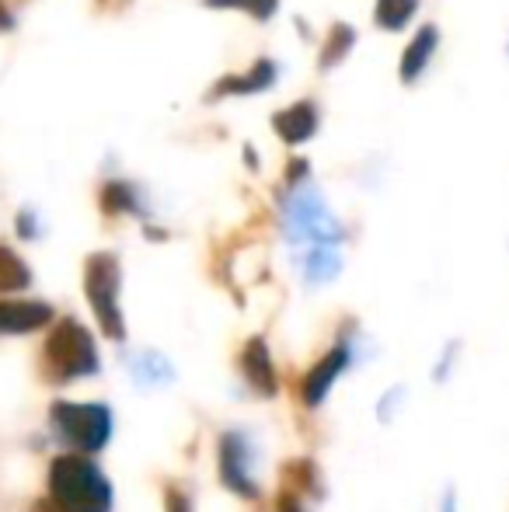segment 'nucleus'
<instances>
[{"instance_id": "6ab92c4d", "label": "nucleus", "mask_w": 509, "mask_h": 512, "mask_svg": "<svg viewBox=\"0 0 509 512\" xmlns=\"http://www.w3.org/2000/svg\"><path fill=\"white\" fill-rule=\"evenodd\" d=\"M279 512H307L304 502H300V495L293 492V488H286L283 495H279Z\"/></svg>"}, {"instance_id": "0eeeda50", "label": "nucleus", "mask_w": 509, "mask_h": 512, "mask_svg": "<svg viewBox=\"0 0 509 512\" xmlns=\"http://www.w3.org/2000/svg\"><path fill=\"white\" fill-rule=\"evenodd\" d=\"M241 373H245L248 387L262 398H276L279 394V380H276V366H272V352L265 345V338H252L241 352Z\"/></svg>"}, {"instance_id": "f3484780", "label": "nucleus", "mask_w": 509, "mask_h": 512, "mask_svg": "<svg viewBox=\"0 0 509 512\" xmlns=\"http://www.w3.org/2000/svg\"><path fill=\"white\" fill-rule=\"evenodd\" d=\"M136 366V363H133ZM136 377H154V380H164L168 377V366H164L161 356H154V352H143L140 356V366H136Z\"/></svg>"}, {"instance_id": "f8f14e48", "label": "nucleus", "mask_w": 509, "mask_h": 512, "mask_svg": "<svg viewBox=\"0 0 509 512\" xmlns=\"http://www.w3.org/2000/svg\"><path fill=\"white\" fill-rule=\"evenodd\" d=\"M28 286H32V269L21 262L18 251L0 244V297H4V293H21V290H28Z\"/></svg>"}, {"instance_id": "6e6552de", "label": "nucleus", "mask_w": 509, "mask_h": 512, "mask_svg": "<svg viewBox=\"0 0 509 512\" xmlns=\"http://www.w3.org/2000/svg\"><path fill=\"white\" fill-rule=\"evenodd\" d=\"M346 366H349V345H335V349H328L325 359H321V363L304 377V405L318 408L321 401L328 398V391H332V384L342 377Z\"/></svg>"}, {"instance_id": "a211bd4d", "label": "nucleus", "mask_w": 509, "mask_h": 512, "mask_svg": "<svg viewBox=\"0 0 509 512\" xmlns=\"http://www.w3.org/2000/svg\"><path fill=\"white\" fill-rule=\"evenodd\" d=\"M164 509L168 512H192V502L182 488H168V492H164Z\"/></svg>"}, {"instance_id": "7ed1b4c3", "label": "nucleus", "mask_w": 509, "mask_h": 512, "mask_svg": "<svg viewBox=\"0 0 509 512\" xmlns=\"http://www.w3.org/2000/svg\"><path fill=\"white\" fill-rule=\"evenodd\" d=\"M56 439L81 453H98L112 436V411L105 405H74V401H56L49 408Z\"/></svg>"}, {"instance_id": "aec40b11", "label": "nucleus", "mask_w": 509, "mask_h": 512, "mask_svg": "<svg viewBox=\"0 0 509 512\" xmlns=\"http://www.w3.org/2000/svg\"><path fill=\"white\" fill-rule=\"evenodd\" d=\"M7 28H14V18H11V11H7L4 0H0V32H7Z\"/></svg>"}, {"instance_id": "423d86ee", "label": "nucleus", "mask_w": 509, "mask_h": 512, "mask_svg": "<svg viewBox=\"0 0 509 512\" xmlns=\"http://www.w3.org/2000/svg\"><path fill=\"white\" fill-rule=\"evenodd\" d=\"M53 324V307L42 300H0V335H28Z\"/></svg>"}, {"instance_id": "2eb2a0df", "label": "nucleus", "mask_w": 509, "mask_h": 512, "mask_svg": "<svg viewBox=\"0 0 509 512\" xmlns=\"http://www.w3.org/2000/svg\"><path fill=\"white\" fill-rule=\"evenodd\" d=\"M356 42V32L349 25H335L332 32H328V42L321 46V70H332L335 63H342L349 56V49H353Z\"/></svg>"}, {"instance_id": "412c9836", "label": "nucleus", "mask_w": 509, "mask_h": 512, "mask_svg": "<svg viewBox=\"0 0 509 512\" xmlns=\"http://www.w3.org/2000/svg\"><path fill=\"white\" fill-rule=\"evenodd\" d=\"M447 512H454V506H447Z\"/></svg>"}, {"instance_id": "dca6fc26", "label": "nucleus", "mask_w": 509, "mask_h": 512, "mask_svg": "<svg viewBox=\"0 0 509 512\" xmlns=\"http://www.w3.org/2000/svg\"><path fill=\"white\" fill-rule=\"evenodd\" d=\"M210 11H241L255 21H269L279 11V0H203Z\"/></svg>"}, {"instance_id": "f03ea898", "label": "nucleus", "mask_w": 509, "mask_h": 512, "mask_svg": "<svg viewBox=\"0 0 509 512\" xmlns=\"http://www.w3.org/2000/svg\"><path fill=\"white\" fill-rule=\"evenodd\" d=\"M119 283H123V269H119L116 255L98 251V255H91L84 262V293H88V304L95 310L105 335L123 342L126 324H123V310H119Z\"/></svg>"}, {"instance_id": "4468645a", "label": "nucleus", "mask_w": 509, "mask_h": 512, "mask_svg": "<svg viewBox=\"0 0 509 512\" xmlns=\"http://www.w3.org/2000/svg\"><path fill=\"white\" fill-rule=\"evenodd\" d=\"M102 209L109 216L140 213V199H136V192H133V185H129V182H109L102 189Z\"/></svg>"}, {"instance_id": "39448f33", "label": "nucleus", "mask_w": 509, "mask_h": 512, "mask_svg": "<svg viewBox=\"0 0 509 512\" xmlns=\"http://www.w3.org/2000/svg\"><path fill=\"white\" fill-rule=\"evenodd\" d=\"M217 460H220V481L231 488L234 495L241 499H258V485L252 481V467H248V443L241 432H224L220 436V450H217Z\"/></svg>"}, {"instance_id": "f257e3e1", "label": "nucleus", "mask_w": 509, "mask_h": 512, "mask_svg": "<svg viewBox=\"0 0 509 512\" xmlns=\"http://www.w3.org/2000/svg\"><path fill=\"white\" fill-rule=\"evenodd\" d=\"M42 373L49 377V384H74V380L98 373V349L91 331L74 317L56 324L42 349Z\"/></svg>"}, {"instance_id": "9b49d317", "label": "nucleus", "mask_w": 509, "mask_h": 512, "mask_svg": "<svg viewBox=\"0 0 509 512\" xmlns=\"http://www.w3.org/2000/svg\"><path fill=\"white\" fill-rule=\"evenodd\" d=\"M436 46H440V32H436V25H422L419 32H415V39L408 42L405 56H401V81L405 84L419 81L422 70L429 67V60H433Z\"/></svg>"}, {"instance_id": "20e7f679", "label": "nucleus", "mask_w": 509, "mask_h": 512, "mask_svg": "<svg viewBox=\"0 0 509 512\" xmlns=\"http://www.w3.org/2000/svg\"><path fill=\"white\" fill-rule=\"evenodd\" d=\"M286 234H290V241L307 244V251H318L335 248L342 230L325 209V203H321L318 192L297 189L290 196V203H286Z\"/></svg>"}, {"instance_id": "ddd939ff", "label": "nucleus", "mask_w": 509, "mask_h": 512, "mask_svg": "<svg viewBox=\"0 0 509 512\" xmlns=\"http://www.w3.org/2000/svg\"><path fill=\"white\" fill-rule=\"evenodd\" d=\"M415 11H419V0H377L374 21L384 32H401L415 18Z\"/></svg>"}, {"instance_id": "1a4fd4ad", "label": "nucleus", "mask_w": 509, "mask_h": 512, "mask_svg": "<svg viewBox=\"0 0 509 512\" xmlns=\"http://www.w3.org/2000/svg\"><path fill=\"white\" fill-rule=\"evenodd\" d=\"M272 129L283 143L297 147V143L311 140L314 129H318V108H314V102H293L290 108H279L272 115Z\"/></svg>"}, {"instance_id": "9d476101", "label": "nucleus", "mask_w": 509, "mask_h": 512, "mask_svg": "<svg viewBox=\"0 0 509 512\" xmlns=\"http://www.w3.org/2000/svg\"><path fill=\"white\" fill-rule=\"evenodd\" d=\"M276 81V63L272 60H255L245 74H231L224 81H217L210 98H224V95H258V91L272 88Z\"/></svg>"}]
</instances>
